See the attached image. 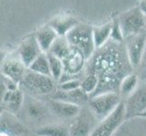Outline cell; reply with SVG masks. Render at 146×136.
I'll use <instances>...</instances> for the list:
<instances>
[{
    "label": "cell",
    "instance_id": "e0dca14e",
    "mask_svg": "<svg viewBox=\"0 0 146 136\" xmlns=\"http://www.w3.org/2000/svg\"><path fill=\"white\" fill-rule=\"evenodd\" d=\"M49 99L62 100L83 107L88 104L90 96L84 92L81 87L73 91H69V92H65V91H62L57 88Z\"/></svg>",
    "mask_w": 146,
    "mask_h": 136
},
{
    "label": "cell",
    "instance_id": "277c9868",
    "mask_svg": "<svg viewBox=\"0 0 146 136\" xmlns=\"http://www.w3.org/2000/svg\"><path fill=\"white\" fill-rule=\"evenodd\" d=\"M93 30L94 27L79 23L65 36L71 46L81 52L87 61L93 56L96 50Z\"/></svg>",
    "mask_w": 146,
    "mask_h": 136
},
{
    "label": "cell",
    "instance_id": "ba28073f",
    "mask_svg": "<svg viewBox=\"0 0 146 136\" xmlns=\"http://www.w3.org/2000/svg\"><path fill=\"white\" fill-rule=\"evenodd\" d=\"M125 120L141 117L146 112V82H142L138 88L124 101Z\"/></svg>",
    "mask_w": 146,
    "mask_h": 136
},
{
    "label": "cell",
    "instance_id": "44dd1931",
    "mask_svg": "<svg viewBox=\"0 0 146 136\" xmlns=\"http://www.w3.org/2000/svg\"><path fill=\"white\" fill-rule=\"evenodd\" d=\"M113 22L104 24L99 27H94L93 34L94 41L96 49L103 47L105 44H107L111 39Z\"/></svg>",
    "mask_w": 146,
    "mask_h": 136
},
{
    "label": "cell",
    "instance_id": "52a82bcc",
    "mask_svg": "<svg viewBox=\"0 0 146 136\" xmlns=\"http://www.w3.org/2000/svg\"><path fill=\"white\" fill-rule=\"evenodd\" d=\"M100 121L87 105L82 107L80 113L68 124L69 136H91Z\"/></svg>",
    "mask_w": 146,
    "mask_h": 136
},
{
    "label": "cell",
    "instance_id": "f1b7e54d",
    "mask_svg": "<svg viewBox=\"0 0 146 136\" xmlns=\"http://www.w3.org/2000/svg\"><path fill=\"white\" fill-rule=\"evenodd\" d=\"M135 73L138 74L141 82H146V45H145L142 59H141L139 67L137 68Z\"/></svg>",
    "mask_w": 146,
    "mask_h": 136
},
{
    "label": "cell",
    "instance_id": "4dcf8cb0",
    "mask_svg": "<svg viewBox=\"0 0 146 136\" xmlns=\"http://www.w3.org/2000/svg\"><path fill=\"white\" fill-rule=\"evenodd\" d=\"M141 117H143V118H146V112L142 115V116H141Z\"/></svg>",
    "mask_w": 146,
    "mask_h": 136
},
{
    "label": "cell",
    "instance_id": "6da1fadb",
    "mask_svg": "<svg viewBox=\"0 0 146 136\" xmlns=\"http://www.w3.org/2000/svg\"><path fill=\"white\" fill-rule=\"evenodd\" d=\"M84 69L85 74H95L99 79V86L94 95L118 92L122 80L134 71L129 62L124 44L111 39L103 47L95 50Z\"/></svg>",
    "mask_w": 146,
    "mask_h": 136
},
{
    "label": "cell",
    "instance_id": "7a4b0ae2",
    "mask_svg": "<svg viewBox=\"0 0 146 136\" xmlns=\"http://www.w3.org/2000/svg\"><path fill=\"white\" fill-rule=\"evenodd\" d=\"M21 111L24 118L29 123L36 125V129L49 123H57L56 121H58L53 114L48 102H44L41 98L34 97L29 94H25V101Z\"/></svg>",
    "mask_w": 146,
    "mask_h": 136
},
{
    "label": "cell",
    "instance_id": "9a60e30c",
    "mask_svg": "<svg viewBox=\"0 0 146 136\" xmlns=\"http://www.w3.org/2000/svg\"><path fill=\"white\" fill-rule=\"evenodd\" d=\"M1 132L10 136H28L30 133L26 124L18 120L16 114L5 111L1 113Z\"/></svg>",
    "mask_w": 146,
    "mask_h": 136
},
{
    "label": "cell",
    "instance_id": "8fae6325",
    "mask_svg": "<svg viewBox=\"0 0 146 136\" xmlns=\"http://www.w3.org/2000/svg\"><path fill=\"white\" fill-rule=\"evenodd\" d=\"M62 61L64 67V74L63 75V77L67 76V78L63 80V81H65V80L71 78H79V75L84 70L85 65H86L87 63V60L84 56V54L81 52H79L78 50L73 47L70 53L67 54V56L64 59H63Z\"/></svg>",
    "mask_w": 146,
    "mask_h": 136
},
{
    "label": "cell",
    "instance_id": "4fadbf2b",
    "mask_svg": "<svg viewBox=\"0 0 146 136\" xmlns=\"http://www.w3.org/2000/svg\"><path fill=\"white\" fill-rule=\"evenodd\" d=\"M19 58L28 68L40 54L44 53L34 34H30L20 44L17 51Z\"/></svg>",
    "mask_w": 146,
    "mask_h": 136
},
{
    "label": "cell",
    "instance_id": "cb8c5ba5",
    "mask_svg": "<svg viewBox=\"0 0 146 136\" xmlns=\"http://www.w3.org/2000/svg\"><path fill=\"white\" fill-rule=\"evenodd\" d=\"M28 69L34 73L51 76V72H50V65H49L47 54L46 53H42L32 63V64L28 67Z\"/></svg>",
    "mask_w": 146,
    "mask_h": 136
},
{
    "label": "cell",
    "instance_id": "2e32d148",
    "mask_svg": "<svg viewBox=\"0 0 146 136\" xmlns=\"http://www.w3.org/2000/svg\"><path fill=\"white\" fill-rule=\"evenodd\" d=\"M1 101L2 106L4 107L3 111L17 114L23 107L25 93L20 88L14 91H7L2 94Z\"/></svg>",
    "mask_w": 146,
    "mask_h": 136
},
{
    "label": "cell",
    "instance_id": "9c48e42d",
    "mask_svg": "<svg viewBox=\"0 0 146 136\" xmlns=\"http://www.w3.org/2000/svg\"><path fill=\"white\" fill-rule=\"evenodd\" d=\"M124 46L133 69L136 71L146 45V32L133 34L124 38Z\"/></svg>",
    "mask_w": 146,
    "mask_h": 136
},
{
    "label": "cell",
    "instance_id": "d6986e66",
    "mask_svg": "<svg viewBox=\"0 0 146 136\" xmlns=\"http://www.w3.org/2000/svg\"><path fill=\"white\" fill-rule=\"evenodd\" d=\"M35 36H36L40 47L42 49V51L46 54L49 52L53 43L55 41V39L59 36L47 24L46 26L40 27L37 31L35 33Z\"/></svg>",
    "mask_w": 146,
    "mask_h": 136
},
{
    "label": "cell",
    "instance_id": "484cf974",
    "mask_svg": "<svg viewBox=\"0 0 146 136\" xmlns=\"http://www.w3.org/2000/svg\"><path fill=\"white\" fill-rule=\"evenodd\" d=\"M99 86V79L95 74H85L81 78V89L90 97L96 93Z\"/></svg>",
    "mask_w": 146,
    "mask_h": 136
},
{
    "label": "cell",
    "instance_id": "d4e9b609",
    "mask_svg": "<svg viewBox=\"0 0 146 136\" xmlns=\"http://www.w3.org/2000/svg\"><path fill=\"white\" fill-rule=\"evenodd\" d=\"M46 54L49 61L51 77L58 84L64 74V67L63 61L60 58L54 56V55L49 53H46Z\"/></svg>",
    "mask_w": 146,
    "mask_h": 136
},
{
    "label": "cell",
    "instance_id": "8992f818",
    "mask_svg": "<svg viewBox=\"0 0 146 136\" xmlns=\"http://www.w3.org/2000/svg\"><path fill=\"white\" fill-rule=\"evenodd\" d=\"M118 22L124 38L146 32V16L139 7H133L120 15Z\"/></svg>",
    "mask_w": 146,
    "mask_h": 136
},
{
    "label": "cell",
    "instance_id": "5b68a950",
    "mask_svg": "<svg viewBox=\"0 0 146 136\" xmlns=\"http://www.w3.org/2000/svg\"><path fill=\"white\" fill-rule=\"evenodd\" d=\"M118 92H108L90 97L87 106L100 122L108 118L123 102Z\"/></svg>",
    "mask_w": 146,
    "mask_h": 136
},
{
    "label": "cell",
    "instance_id": "f546056e",
    "mask_svg": "<svg viewBox=\"0 0 146 136\" xmlns=\"http://www.w3.org/2000/svg\"><path fill=\"white\" fill-rule=\"evenodd\" d=\"M140 9L142 10V12L146 16V0H140L139 6Z\"/></svg>",
    "mask_w": 146,
    "mask_h": 136
},
{
    "label": "cell",
    "instance_id": "5bb4252c",
    "mask_svg": "<svg viewBox=\"0 0 146 136\" xmlns=\"http://www.w3.org/2000/svg\"><path fill=\"white\" fill-rule=\"evenodd\" d=\"M47 102L53 114L58 121H72L82 110L79 105L62 100L49 99Z\"/></svg>",
    "mask_w": 146,
    "mask_h": 136
},
{
    "label": "cell",
    "instance_id": "30bf717a",
    "mask_svg": "<svg viewBox=\"0 0 146 136\" xmlns=\"http://www.w3.org/2000/svg\"><path fill=\"white\" fill-rule=\"evenodd\" d=\"M123 121H125V112L123 101L108 118L99 123L91 136H112Z\"/></svg>",
    "mask_w": 146,
    "mask_h": 136
},
{
    "label": "cell",
    "instance_id": "3957f363",
    "mask_svg": "<svg viewBox=\"0 0 146 136\" xmlns=\"http://www.w3.org/2000/svg\"><path fill=\"white\" fill-rule=\"evenodd\" d=\"M20 89L26 94L34 97L50 98L57 89V83L51 76L39 74L27 69L20 83Z\"/></svg>",
    "mask_w": 146,
    "mask_h": 136
},
{
    "label": "cell",
    "instance_id": "7c38bea8",
    "mask_svg": "<svg viewBox=\"0 0 146 136\" xmlns=\"http://www.w3.org/2000/svg\"><path fill=\"white\" fill-rule=\"evenodd\" d=\"M27 69L28 68L23 64L17 53L15 56H8L3 61L1 65V75L13 80L20 85Z\"/></svg>",
    "mask_w": 146,
    "mask_h": 136
},
{
    "label": "cell",
    "instance_id": "ffe728a7",
    "mask_svg": "<svg viewBox=\"0 0 146 136\" xmlns=\"http://www.w3.org/2000/svg\"><path fill=\"white\" fill-rule=\"evenodd\" d=\"M142 83L136 73H132L128 75H126L120 84L119 91L121 97L124 101L126 98H128L135 90L138 88L140 84Z\"/></svg>",
    "mask_w": 146,
    "mask_h": 136
},
{
    "label": "cell",
    "instance_id": "ac0fdd59",
    "mask_svg": "<svg viewBox=\"0 0 146 136\" xmlns=\"http://www.w3.org/2000/svg\"><path fill=\"white\" fill-rule=\"evenodd\" d=\"M79 24V21L70 16H59L53 18L48 25L51 27L59 36H65Z\"/></svg>",
    "mask_w": 146,
    "mask_h": 136
},
{
    "label": "cell",
    "instance_id": "4316f807",
    "mask_svg": "<svg viewBox=\"0 0 146 136\" xmlns=\"http://www.w3.org/2000/svg\"><path fill=\"white\" fill-rule=\"evenodd\" d=\"M81 86V78H71L68 80H65L57 84V88L65 91V92H69V91H73L75 89H78Z\"/></svg>",
    "mask_w": 146,
    "mask_h": 136
},
{
    "label": "cell",
    "instance_id": "603a6c76",
    "mask_svg": "<svg viewBox=\"0 0 146 136\" xmlns=\"http://www.w3.org/2000/svg\"><path fill=\"white\" fill-rule=\"evenodd\" d=\"M71 50L72 46L69 44L66 36H58L53 43L48 53L63 60L67 56Z\"/></svg>",
    "mask_w": 146,
    "mask_h": 136
},
{
    "label": "cell",
    "instance_id": "7402d4cb",
    "mask_svg": "<svg viewBox=\"0 0 146 136\" xmlns=\"http://www.w3.org/2000/svg\"><path fill=\"white\" fill-rule=\"evenodd\" d=\"M35 133L44 136H69V128L64 123H53L36 129Z\"/></svg>",
    "mask_w": 146,
    "mask_h": 136
},
{
    "label": "cell",
    "instance_id": "83f0119b",
    "mask_svg": "<svg viewBox=\"0 0 146 136\" xmlns=\"http://www.w3.org/2000/svg\"><path fill=\"white\" fill-rule=\"evenodd\" d=\"M111 40L116 43H123L124 42V37L121 29L120 24L117 20H114L113 22V27H112V33H111Z\"/></svg>",
    "mask_w": 146,
    "mask_h": 136
},
{
    "label": "cell",
    "instance_id": "1f68e13d",
    "mask_svg": "<svg viewBox=\"0 0 146 136\" xmlns=\"http://www.w3.org/2000/svg\"><path fill=\"white\" fill-rule=\"evenodd\" d=\"M32 136H44V135H38V134H36V133H34Z\"/></svg>",
    "mask_w": 146,
    "mask_h": 136
}]
</instances>
